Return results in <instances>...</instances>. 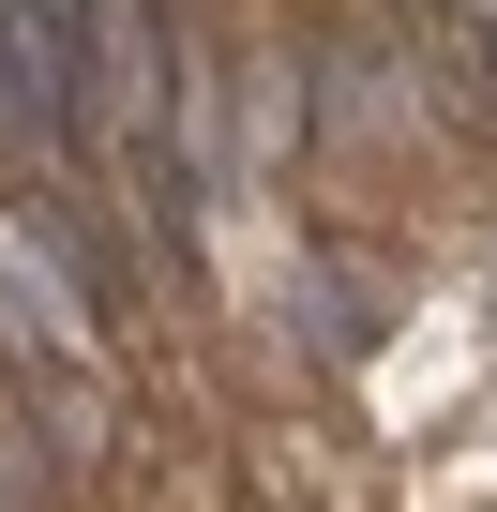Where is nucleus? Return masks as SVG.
<instances>
[{
    "label": "nucleus",
    "mask_w": 497,
    "mask_h": 512,
    "mask_svg": "<svg viewBox=\"0 0 497 512\" xmlns=\"http://www.w3.org/2000/svg\"><path fill=\"white\" fill-rule=\"evenodd\" d=\"M76 46H91V0H0V76L46 136L76 121Z\"/></svg>",
    "instance_id": "nucleus-1"
}]
</instances>
